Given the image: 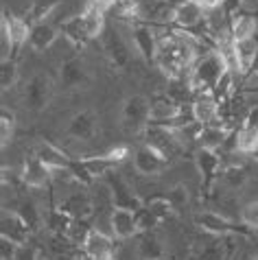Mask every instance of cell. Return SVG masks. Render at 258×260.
Returning <instances> with one entry per match:
<instances>
[{
	"mask_svg": "<svg viewBox=\"0 0 258 260\" xmlns=\"http://www.w3.org/2000/svg\"><path fill=\"white\" fill-rule=\"evenodd\" d=\"M33 155L40 157L51 171H70V166H73V157H68L59 147H55V144L46 142V140L35 142Z\"/></svg>",
	"mask_w": 258,
	"mask_h": 260,
	"instance_id": "20",
	"label": "cell"
},
{
	"mask_svg": "<svg viewBox=\"0 0 258 260\" xmlns=\"http://www.w3.org/2000/svg\"><path fill=\"white\" fill-rule=\"evenodd\" d=\"M221 114V103L217 101V96L212 92H202V94H195L190 103V116L195 118L202 125H210L219 118Z\"/></svg>",
	"mask_w": 258,
	"mask_h": 260,
	"instance_id": "18",
	"label": "cell"
},
{
	"mask_svg": "<svg viewBox=\"0 0 258 260\" xmlns=\"http://www.w3.org/2000/svg\"><path fill=\"white\" fill-rule=\"evenodd\" d=\"M0 26L7 28V33H9V38L13 42V59H16V55L20 53V48L24 44H28V33H31V24L26 22V20L18 18V16H9L7 11H3V22Z\"/></svg>",
	"mask_w": 258,
	"mask_h": 260,
	"instance_id": "23",
	"label": "cell"
},
{
	"mask_svg": "<svg viewBox=\"0 0 258 260\" xmlns=\"http://www.w3.org/2000/svg\"><path fill=\"white\" fill-rule=\"evenodd\" d=\"M55 40H57V28L48 20L31 24V33H28V46H31V50L44 53L46 48L53 46Z\"/></svg>",
	"mask_w": 258,
	"mask_h": 260,
	"instance_id": "26",
	"label": "cell"
},
{
	"mask_svg": "<svg viewBox=\"0 0 258 260\" xmlns=\"http://www.w3.org/2000/svg\"><path fill=\"white\" fill-rule=\"evenodd\" d=\"M228 72V63L223 59V55L219 50H208L204 57H199L195 61V66L188 72V85L192 88L195 94H202V92H212L217 88V83L221 81Z\"/></svg>",
	"mask_w": 258,
	"mask_h": 260,
	"instance_id": "4",
	"label": "cell"
},
{
	"mask_svg": "<svg viewBox=\"0 0 258 260\" xmlns=\"http://www.w3.org/2000/svg\"><path fill=\"white\" fill-rule=\"evenodd\" d=\"M129 155V147H114L107 153L101 155H92L85 160H73L70 173L79 184H92L96 177H105L110 171H114L116 166Z\"/></svg>",
	"mask_w": 258,
	"mask_h": 260,
	"instance_id": "3",
	"label": "cell"
},
{
	"mask_svg": "<svg viewBox=\"0 0 258 260\" xmlns=\"http://www.w3.org/2000/svg\"><path fill=\"white\" fill-rule=\"evenodd\" d=\"M195 164H197L199 175H202V179H204V186L208 188V186L212 184V179L219 175V169H221L219 153L212 151V149H199L195 153Z\"/></svg>",
	"mask_w": 258,
	"mask_h": 260,
	"instance_id": "25",
	"label": "cell"
},
{
	"mask_svg": "<svg viewBox=\"0 0 258 260\" xmlns=\"http://www.w3.org/2000/svg\"><path fill=\"white\" fill-rule=\"evenodd\" d=\"M252 260H258V254H256V256H254V258H252Z\"/></svg>",
	"mask_w": 258,
	"mask_h": 260,
	"instance_id": "51",
	"label": "cell"
},
{
	"mask_svg": "<svg viewBox=\"0 0 258 260\" xmlns=\"http://www.w3.org/2000/svg\"><path fill=\"white\" fill-rule=\"evenodd\" d=\"M167 3H169L171 7H180V5H184V3H188V0H167Z\"/></svg>",
	"mask_w": 258,
	"mask_h": 260,
	"instance_id": "48",
	"label": "cell"
},
{
	"mask_svg": "<svg viewBox=\"0 0 258 260\" xmlns=\"http://www.w3.org/2000/svg\"><path fill=\"white\" fill-rule=\"evenodd\" d=\"M204 20H206V9L202 5H197L195 0H188V3L175 7L173 24L184 28V31H192V28L199 26Z\"/></svg>",
	"mask_w": 258,
	"mask_h": 260,
	"instance_id": "24",
	"label": "cell"
},
{
	"mask_svg": "<svg viewBox=\"0 0 258 260\" xmlns=\"http://www.w3.org/2000/svg\"><path fill=\"white\" fill-rule=\"evenodd\" d=\"M101 44H103L105 57L110 59V63L116 70H123V68L129 66V61H132V53H129L125 40L120 38V33L116 31V28H112V26H105L103 28Z\"/></svg>",
	"mask_w": 258,
	"mask_h": 260,
	"instance_id": "13",
	"label": "cell"
},
{
	"mask_svg": "<svg viewBox=\"0 0 258 260\" xmlns=\"http://www.w3.org/2000/svg\"><path fill=\"white\" fill-rule=\"evenodd\" d=\"M18 79V63L16 59H3L0 63V85H3V92H7L16 83Z\"/></svg>",
	"mask_w": 258,
	"mask_h": 260,
	"instance_id": "40",
	"label": "cell"
},
{
	"mask_svg": "<svg viewBox=\"0 0 258 260\" xmlns=\"http://www.w3.org/2000/svg\"><path fill=\"white\" fill-rule=\"evenodd\" d=\"M61 5V0H33L31 7L26 9V22H44L46 18H51V13Z\"/></svg>",
	"mask_w": 258,
	"mask_h": 260,
	"instance_id": "32",
	"label": "cell"
},
{
	"mask_svg": "<svg viewBox=\"0 0 258 260\" xmlns=\"http://www.w3.org/2000/svg\"><path fill=\"white\" fill-rule=\"evenodd\" d=\"M234 50H236V63H239V75L245 77L254 68L256 57H258V35L234 42Z\"/></svg>",
	"mask_w": 258,
	"mask_h": 260,
	"instance_id": "27",
	"label": "cell"
},
{
	"mask_svg": "<svg viewBox=\"0 0 258 260\" xmlns=\"http://www.w3.org/2000/svg\"><path fill=\"white\" fill-rule=\"evenodd\" d=\"M92 232V228L85 223V219H75V223L70 225L68 230V238H70V243L75 245V247H83L85 241H88V236Z\"/></svg>",
	"mask_w": 258,
	"mask_h": 260,
	"instance_id": "39",
	"label": "cell"
},
{
	"mask_svg": "<svg viewBox=\"0 0 258 260\" xmlns=\"http://www.w3.org/2000/svg\"><path fill=\"white\" fill-rule=\"evenodd\" d=\"M219 177L223 179V184L228 186V188L236 190V188H241V186L247 182V171L243 169V166H228V169L221 171Z\"/></svg>",
	"mask_w": 258,
	"mask_h": 260,
	"instance_id": "38",
	"label": "cell"
},
{
	"mask_svg": "<svg viewBox=\"0 0 258 260\" xmlns=\"http://www.w3.org/2000/svg\"><path fill=\"white\" fill-rule=\"evenodd\" d=\"M230 31L232 40L234 42H241V40H247V38H254L256 31H258V22H256V16H249V13H243V11H236L230 16Z\"/></svg>",
	"mask_w": 258,
	"mask_h": 260,
	"instance_id": "29",
	"label": "cell"
},
{
	"mask_svg": "<svg viewBox=\"0 0 258 260\" xmlns=\"http://www.w3.org/2000/svg\"><path fill=\"white\" fill-rule=\"evenodd\" d=\"M16 249H18V243H13V241H9V238L0 236V258L3 260H13Z\"/></svg>",
	"mask_w": 258,
	"mask_h": 260,
	"instance_id": "45",
	"label": "cell"
},
{
	"mask_svg": "<svg viewBox=\"0 0 258 260\" xmlns=\"http://www.w3.org/2000/svg\"><path fill=\"white\" fill-rule=\"evenodd\" d=\"M103 179H105V186H107V188H110V192H112L114 208H127V210H136V212H138L140 208L145 206V204L140 201L138 194H136V190L125 182L123 177L118 175V173L110 171Z\"/></svg>",
	"mask_w": 258,
	"mask_h": 260,
	"instance_id": "12",
	"label": "cell"
},
{
	"mask_svg": "<svg viewBox=\"0 0 258 260\" xmlns=\"http://www.w3.org/2000/svg\"><path fill=\"white\" fill-rule=\"evenodd\" d=\"M195 225L202 230V232L210 234V236H249L252 230L245 228L241 223H234L232 219L219 214V212H210V210H204V212H197L192 216Z\"/></svg>",
	"mask_w": 258,
	"mask_h": 260,
	"instance_id": "6",
	"label": "cell"
},
{
	"mask_svg": "<svg viewBox=\"0 0 258 260\" xmlns=\"http://www.w3.org/2000/svg\"><path fill=\"white\" fill-rule=\"evenodd\" d=\"M134 169L145 177H157L169 169V157L162 155L157 149L142 142L140 147L134 151Z\"/></svg>",
	"mask_w": 258,
	"mask_h": 260,
	"instance_id": "10",
	"label": "cell"
},
{
	"mask_svg": "<svg viewBox=\"0 0 258 260\" xmlns=\"http://www.w3.org/2000/svg\"><path fill=\"white\" fill-rule=\"evenodd\" d=\"M136 216H138V230H140V232H153V230L160 225V221H157L145 206H142L140 210L136 212Z\"/></svg>",
	"mask_w": 258,
	"mask_h": 260,
	"instance_id": "42",
	"label": "cell"
},
{
	"mask_svg": "<svg viewBox=\"0 0 258 260\" xmlns=\"http://www.w3.org/2000/svg\"><path fill=\"white\" fill-rule=\"evenodd\" d=\"M66 136L79 142H90L99 136V116L92 110H81L77 112L73 118L68 120Z\"/></svg>",
	"mask_w": 258,
	"mask_h": 260,
	"instance_id": "14",
	"label": "cell"
},
{
	"mask_svg": "<svg viewBox=\"0 0 258 260\" xmlns=\"http://www.w3.org/2000/svg\"><path fill=\"white\" fill-rule=\"evenodd\" d=\"M252 155H254V157H256V160H258V149L254 151V153H252Z\"/></svg>",
	"mask_w": 258,
	"mask_h": 260,
	"instance_id": "50",
	"label": "cell"
},
{
	"mask_svg": "<svg viewBox=\"0 0 258 260\" xmlns=\"http://www.w3.org/2000/svg\"><path fill=\"white\" fill-rule=\"evenodd\" d=\"M157 40H160V44H157L155 63L160 66V70L171 81L188 77L190 68L199 59L195 38L184 33H171L167 38H157Z\"/></svg>",
	"mask_w": 258,
	"mask_h": 260,
	"instance_id": "1",
	"label": "cell"
},
{
	"mask_svg": "<svg viewBox=\"0 0 258 260\" xmlns=\"http://www.w3.org/2000/svg\"><path fill=\"white\" fill-rule=\"evenodd\" d=\"M51 177H53V171L40 157L35 155L26 157V162L22 166V175H20L24 186H28V188H46L51 184Z\"/></svg>",
	"mask_w": 258,
	"mask_h": 260,
	"instance_id": "19",
	"label": "cell"
},
{
	"mask_svg": "<svg viewBox=\"0 0 258 260\" xmlns=\"http://www.w3.org/2000/svg\"><path fill=\"white\" fill-rule=\"evenodd\" d=\"M142 138H145V144L157 149L162 155H167L169 160L175 157L182 151L184 144L177 138L173 127H164V125H155V122H149L147 129L142 132Z\"/></svg>",
	"mask_w": 258,
	"mask_h": 260,
	"instance_id": "8",
	"label": "cell"
},
{
	"mask_svg": "<svg viewBox=\"0 0 258 260\" xmlns=\"http://www.w3.org/2000/svg\"><path fill=\"white\" fill-rule=\"evenodd\" d=\"M16 212L28 223V228H31L33 232H38L40 228H44V216H42L40 208L35 206V201H31V199H22V201L18 204Z\"/></svg>",
	"mask_w": 258,
	"mask_h": 260,
	"instance_id": "33",
	"label": "cell"
},
{
	"mask_svg": "<svg viewBox=\"0 0 258 260\" xmlns=\"http://www.w3.org/2000/svg\"><path fill=\"white\" fill-rule=\"evenodd\" d=\"M145 208L149 212H151L153 216L160 223H164V221H169V219H173L175 216V206L171 204V199L169 197H153V199H149L147 204H145Z\"/></svg>",
	"mask_w": 258,
	"mask_h": 260,
	"instance_id": "35",
	"label": "cell"
},
{
	"mask_svg": "<svg viewBox=\"0 0 258 260\" xmlns=\"http://www.w3.org/2000/svg\"><path fill=\"white\" fill-rule=\"evenodd\" d=\"M110 228H112V234L116 238H123V241L140 234L136 210H127V208H112Z\"/></svg>",
	"mask_w": 258,
	"mask_h": 260,
	"instance_id": "16",
	"label": "cell"
},
{
	"mask_svg": "<svg viewBox=\"0 0 258 260\" xmlns=\"http://www.w3.org/2000/svg\"><path fill=\"white\" fill-rule=\"evenodd\" d=\"M138 254L140 258H162L164 247H162V241L155 236V232H140Z\"/></svg>",
	"mask_w": 258,
	"mask_h": 260,
	"instance_id": "34",
	"label": "cell"
},
{
	"mask_svg": "<svg viewBox=\"0 0 258 260\" xmlns=\"http://www.w3.org/2000/svg\"><path fill=\"white\" fill-rule=\"evenodd\" d=\"M96 3H99V7H101V9H105V11H107L114 3H116V0H96Z\"/></svg>",
	"mask_w": 258,
	"mask_h": 260,
	"instance_id": "47",
	"label": "cell"
},
{
	"mask_svg": "<svg viewBox=\"0 0 258 260\" xmlns=\"http://www.w3.org/2000/svg\"><path fill=\"white\" fill-rule=\"evenodd\" d=\"M197 5H202L206 11H212V9H219V7L225 5V0H195Z\"/></svg>",
	"mask_w": 258,
	"mask_h": 260,
	"instance_id": "46",
	"label": "cell"
},
{
	"mask_svg": "<svg viewBox=\"0 0 258 260\" xmlns=\"http://www.w3.org/2000/svg\"><path fill=\"white\" fill-rule=\"evenodd\" d=\"M105 9L99 7L96 0H90L88 7L79 13V16L68 18L61 24V33L73 46H85L90 40L99 38L105 28Z\"/></svg>",
	"mask_w": 258,
	"mask_h": 260,
	"instance_id": "2",
	"label": "cell"
},
{
	"mask_svg": "<svg viewBox=\"0 0 258 260\" xmlns=\"http://www.w3.org/2000/svg\"><path fill=\"white\" fill-rule=\"evenodd\" d=\"M241 223L249 230H256L258 232V199L254 201H247L245 206L241 208Z\"/></svg>",
	"mask_w": 258,
	"mask_h": 260,
	"instance_id": "41",
	"label": "cell"
},
{
	"mask_svg": "<svg viewBox=\"0 0 258 260\" xmlns=\"http://www.w3.org/2000/svg\"><path fill=\"white\" fill-rule=\"evenodd\" d=\"M234 147L241 153H254L258 149V127L254 122H247L243 125L239 132L234 134Z\"/></svg>",
	"mask_w": 258,
	"mask_h": 260,
	"instance_id": "31",
	"label": "cell"
},
{
	"mask_svg": "<svg viewBox=\"0 0 258 260\" xmlns=\"http://www.w3.org/2000/svg\"><path fill=\"white\" fill-rule=\"evenodd\" d=\"M140 260H162V258H140Z\"/></svg>",
	"mask_w": 258,
	"mask_h": 260,
	"instance_id": "49",
	"label": "cell"
},
{
	"mask_svg": "<svg viewBox=\"0 0 258 260\" xmlns=\"http://www.w3.org/2000/svg\"><path fill=\"white\" fill-rule=\"evenodd\" d=\"M83 251L90 260H112L114 258V241H112V236H107L101 230L92 228L88 241L83 245Z\"/></svg>",
	"mask_w": 258,
	"mask_h": 260,
	"instance_id": "22",
	"label": "cell"
},
{
	"mask_svg": "<svg viewBox=\"0 0 258 260\" xmlns=\"http://www.w3.org/2000/svg\"><path fill=\"white\" fill-rule=\"evenodd\" d=\"M66 214H70L73 219H88V216H92V212H94V201H92V197L85 190H75L66 194L59 206Z\"/></svg>",
	"mask_w": 258,
	"mask_h": 260,
	"instance_id": "21",
	"label": "cell"
},
{
	"mask_svg": "<svg viewBox=\"0 0 258 260\" xmlns=\"http://www.w3.org/2000/svg\"><path fill=\"white\" fill-rule=\"evenodd\" d=\"M228 140H230V129L225 125H221V122H210V125H204L202 134H199V138H197V144H199V149L217 151L223 147Z\"/></svg>",
	"mask_w": 258,
	"mask_h": 260,
	"instance_id": "28",
	"label": "cell"
},
{
	"mask_svg": "<svg viewBox=\"0 0 258 260\" xmlns=\"http://www.w3.org/2000/svg\"><path fill=\"white\" fill-rule=\"evenodd\" d=\"M13 132H16V114L3 107L0 110V147L3 149L11 142Z\"/></svg>",
	"mask_w": 258,
	"mask_h": 260,
	"instance_id": "37",
	"label": "cell"
},
{
	"mask_svg": "<svg viewBox=\"0 0 258 260\" xmlns=\"http://www.w3.org/2000/svg\"><path fill=\"white\" fill-rule=\"evenodd\" d=\"M53 96V81L46 72H35L22 88V101L31 112H42L46 110Z\"/></svg>",
	"mask_w": 258,
	"mask_h": 260,
	"instance_id": "7",
	"label": "cell"
},
{
	"mask_svg": "<svg viewBox=\"0 0 258 260\" xmlns=\"http://www.w3.org/2000/svg\"><path fill=\"white\" fill-rule=\"evenodd\" d=\"M132 38H134V46L136 50L140 53V57L145 61H155L157 57V44H160V40H157L155 31L149 24H134L132 26Z\"/></svg>",
	"mask_w": 258,
	"mask_h": 260,
	"instance_id": "17",
	"label": "cell"
},
{
	"mask_svg": "<svg viewBox=\"0 0 258 260\" xmlns=\"http://www.w3.org/2000/svg\"><path fill=\"white\" fill-rule=\"evenodd\" d=\"M149 114H151V101L147 96H127L120 107V125L127 134H142L149 125Z\"/></svg>",
	"mask_w": 258,
	"mask_h": 260,
	"instance_id": "5",
	"label": "cell"
},
{
	"mask_svg": "<svg viewBox=\"0 0 258 260\" xmlns=\"http://www.w3.org/2000/svg\"><path fill=\"white\" fill-rule=\"evenodd\" d=\"M31 234L33 230L28 228V223L16 210H3V216H0V236L9 238V241L18 245H24L28 243Z\"/></svg>",
	"mask_w": 258,
	"mask_h": 260,
	"instance_id": "15",
	"label": "cell"
},
{
	"mask_svg": "<svg viewBox=\"0 0 258 260\" xmlns=\"http://www.w3.org/2000/svg\"><path fill=\"white\" fill-rule=\"evenodd\" d=\"M167 197L171 199V204L175 206V210H177V212H180L182 208H186V204H188V190H186V186H182V184L173 186V188L169 190Z\"/></svg>",
	"mask_w": 258,
	"mask_h": 260,
	"instance_id": "43",
	"label": "cell"
},
{
	"mask_svg": "<svg viewBox=\"0 0 258 260\" xmlns=\"http://www.w3.org/2000/svg\"><path fill=\"white\" fill-rule=\"evenodd\" d=\"M192 120V116H184L182 105L173 101L171 96H155L151 99V114H149V122L164 127H180L184 122Z\"/></svg>",
	"mask_w": 258,
	"mask_h": 260,
	"instance_id": "9",
	"label": "cell"
},
{
	"mask_svg": "<svg viewBox=\"0 0 258 260\" xmlns=\"http://www.w3.org/2000/svg\"><path fill=\"white\" fill-rule=\"evenodd\" d=\"M73 223H75V219L70 214L63 212L61 208H51V210L46 212V216H44V228L51 234H63L66 236Z\"/></svg>",
	"mask_w": 258,
	"mask_h": 260,
	"instance_id": "30",
	"label": "cell"
},
{
	"mask_svg": "<svg viewBox=\"0 0 258 260\" xmlns=\"http://www.w3.org/2000/svg\"><path fill=\"white\" fill-rule=\"evenodd\" d=\"M225 236H214V241L202 245L197 249V254L192 260H225V245H223Z\"/></svg>",
	"mask_w": 258,
	"mask_h": 260,
	"instance_id": "36",
	"label": "cell"
},
{
	"mask_svg": "<svg viewBox=\"0 0 258 260\" xmlns=\"http://www.w3.org/2000/svg\"><path fill=\"white\" fill-rule=\"evenodd\" d=\"M90 83V72L85 61L81 59L79 55L70 57L59 66V85L66 92H77V90H83L88 88Z\"/></svg>",
	"mask_w": 258,
	"mask_h": 260,
	"instance_id": "11",
	"label": "cell"
},
{
	"mask_svg": "<svg viewBox=\"0 0 258 260\" xmlns=\"http://www.w3.org/2000/svg\"><path fill=\"white\" fill-rule=\"evenodd\" d=\"M13 260H40V258H38V249H35L33 245H28V243L18 245Z\"/></svg>",
	"mask_w": 258,
	"mask_h": 260,
	"instance_id": "44",
	"label": "cell"
}]
</instances>
